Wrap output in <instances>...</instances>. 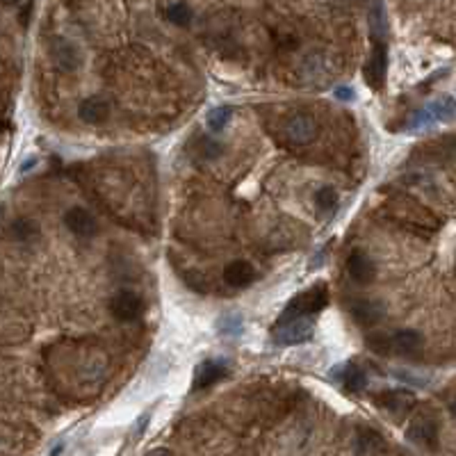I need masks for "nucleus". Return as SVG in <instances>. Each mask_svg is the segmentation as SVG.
<instances>
[{
  "mask_svg": "<svg viewBox=\"0 0 456 456\" xmlns=\"http://www.w3.org/2000/svg\"><path fill=\"white\" fill-rule=\"evenodd\" d=\"M329 306V288L327 283H315L304 292L294 294L288 301V306L281 313L278 320H290V317H315Z\"/></svg>",
  "mask_w": 456,
  "mask_h": 456,
  "instance_id": "nucleus-1",
  "label": "nucleus"
},
{
  "mask_svg": "<svg viewBox=\"0 0 456 456\" xmlns=\"http://www.w3.org/2000/svg\"><path fill=\"white\" fill-rule=\"evenodd\" d=\"M272 331H274V343L292 347L313 340L315 324L313 317H290V320H276Z\"/></svg>",
  "mask_w": 456,
  "mask_h": 456,
  "instance_id": "nucleus-2",
  "label": "nucleus"
},
{
  "mask_svg": "<svg viewBox=\"0 0 456 456\" xmlns=\"http://www.w3.org/2000/svg\"><path fill=\"white\" fill-rule=\"evenodd\" d=\"M452 119H454V98L441 96L413 114L409 128L411 130H427L431 126H436V123H445V121H452Z\"/></svg>",
  "mask_w": 456,
  "mask_h": 456,
  "instance_id": "nucleus-3",
  "label": "nucleus"
},
{
  "mask_svg": "<svg viewBox=\"0 0 456 456\" xmlns=\"http://www.w3.org/2000/svg\"><path fill=\"white\" fill-rule=\"evenodd\" d=\"M386 71H388V48L381 39H375L372 44V53L368 62L363 66V78L368 82V87L375 91H381L386 85Z\"/></svg>",
  "mask_w": 456,
  "mask_h": 456,
  "instance_id": "nucleus-4",
  "label": "nucleus"
},
{
  "mask_svg": "<svg viewBox=\"0 0 456 456\" xmlns=\"http://www.w3.org/2000/svg\"><path fill=\"white\" fill-rule=\"evenodd\" d=\"M110 313L119 322H135L144 313V299L137 292H130V290H119L110 299Z\"/></svg>",
  "mask_w": 456,
  "mask_h": 456,
  "instance_id": "nucleus-5",
  "label": "nucleus"
},
{
  "mask_svg": "<svg viewBox=\"0 0 456 456\" xmlns=\"http://www.w3.org/2000/svg\"><path fill=\"white\" fill-rule=\"evenodd\" d=\"M425 347V338L416 329H402L395 336L386 338L384 354H400V356H416Z\"/></svg>",
  "mask_w": 456,
  "mask_h": 456,
  "instance_id": "nucleus-6",
  "label": "nucleus"
},
{
  "mask_svg": "<svg viewBox=\"0 0 456 456\" xmlns=\"http://www.w3.org/2000/svg\"><path fill=\"white\" fill-rule=\"evenodd\" d=\"M347 272H349L354 283L359 285H370L377 278V265L363 249H354L349 253V258H347Z\"/></svg>",
  "mask_w": 456,
  "mask_h": 456,
  "instance_id": "nucleus-7",
  "label": "nucleus"
},
{
  "mask_svg": "<svg viewBox=\"0 0 456 456\" xmlns=\"http://www.w3.org/2000/svg\"><path fill=\"white\" fill-rule=\"evenodd\" d=\"M283 132L292 144H310L317 137V121L310 114H294L285 121Z\"/></svg>",
  "mask_w": 456,
  "mask_h": 456,
  "instance_id": "nucleus-8",
  "label": "nucleus"
},
{
  "mask_svg": "<svg viewBox=\"0 0 456 456\" xmlns=\"http://www.w3.org/2000/svg\"><path fill=\"white\" fill-rule=\"evenodd\" d=\"M226 375H228V361H223V359H208V361H203V363L196 365L192 388H194V391H203V388L214 386L217 381H221Z\"/></svg>",
  "mask_w": 456,
  "mask_h": 456,
  "instance_id": "nucleus-9",
  "label": "nucleus"
},
{
  "mask_svg": "<svg viewBox=\"0 0 456 456\" xmlns=\"http://www.w3.org/2000/svg\"><path fill=\"white\" fill-rule=\"evenodd\" d=\"M51 57H53V62H55L57 69L64 71V73L78 71V66H80L78 48L73 46L69 39H64V37H53L51 39Z\"/></svg>",
  "mask_w": 456,
  "mask_h": 456,
  "instance_id": "nucleus-10",
  "label": "nucleus"
},
{
  "mask_svg": "<svg viewBox=\"0 0 456 456\" xmlns=\"http://www.w3.org/2000/svg\"><path fill=\"white\" fill-rule=\"evenodd\" d=\"M352 317L356 320V324H361L365 329L379 324L386 317V304L377 299H356L349 306Z\"/></svg>",
  "mask_w": 456,
  "mask_h": 456,
  "instance_id": "nucleus-11",
  "label": "nucleus"
},
{
  "mask_svg": "<svg viewBox=\"0 0 456 456\" xmlns=\"http://www.w3.org/2000/svg\"><path fill=\"white\" fill-rule=\"evenodd\" d=\"M377 402L381 409H386L393 416H406L418 404V397L411 391H404V388H393V391L381 393Z\"/></svg>",
  "mask_w": 456,
  "mask_h": 456,
  "instance_id": "nucleus-12",
  "label": "nucleus"
},
{
  "mask_svg": "<svg viewBox=\"0 0 456 456\" xmlns=\"http://www.w3.org/2000/svg\"><path fill=\"white\" fill-rule=\"evenodd\" d=\"M64 223H66V228L78 237H91V235H96V230H98L94 214L85 208H80V205H73V208L64 212Z\"/></svg>",
  "mask_w": 456,
  "mask_h": 456,
  "instance_id": "nucleus-13",
  "label": "nucleus"
},
{
  "mask_svg": "<svg viewBox=\"0 0 456 456\" xmlns=\"http://www.w3.org/2000/svg\"><path fill=\"white\" fill-rule=\"evenodd\" d=\"M255 278H258V274H255L253 265L246 260H233L223 267V281H226V285L230 288H237V290L249 288V285H253Z\"/></svg>",
  "mask_w": 456,
  "mask_h": 456,
  "instance_id": "nucleus-14",
  "label": "nucleus"
},
{
  "mask_svg": "<svg viewBox=\"0 0 456 456\" xmlns=\"http://www.w3.org/2000/svg\"><path fill=\"white\" fill-rule=\"evenodd\" d=\"M78 117L80 121L89 123V126H98L110 117V103L101 96H89L78 105Z\"/></svg>",
  "mask_w": 456,
  "mask_h": 456,
  "instance_id": "nucleus-15",
  "label": "nucleus"
},
{
  "mask_svg": "<svg viewBox=\"0 0 456 456\" xmlns=\"http://www.w3.org/2000/svg\"><path fill=\"white\" fill-rule=\"evenodd\" d=\"M406 438L416 445H434L438 441V422L429 418H420L406 427Z\"/></svg>",
  "mask_w": 456,
  "mask_h": 456,
  "instance_id": "nucleus-16",
  "label": "nucleus"
},
{
  "mask_svg": "<svg viewBox=\"0 0 456 456\" xmlns=\"http://www.w3.org/2000/svg\"><path fill=\"white\" fill-rule=\"evenodd\" d=\"M388 450L384 436L370 427H361L356 434V452L359 454H384Z\"/></svg>",
  "mask_w": 456,
  "mask_h": 456,
  "instance_id": "nucleus-17",
  "label": "nucleus"
},
{
  "mask_svg": "<svg viewBox=\"0 0 456 456\" xmlns=\"http://www.w3.org/2000/svg\"><path fill=\"white\" fill-rule=\"evenodd\" d=\"M343 384L349 393H363L368 388V377L365 372L354 363H347L343 368Z\"/></svg>",
  "mask_w": 456,
  "mask_h": 456,
  "instance_id": "nucleus-18",
  "label": "nucleus"
},
{
  "mask_svg": "<svg viewBox=\"0 0 456 456\" xmlns=\"http://www.w3.org/2000/svg\"><path fill=\"white\" fill-rule=\"evenodd\" d=\"M10 233L14 239H19V242H32V239H37L39 233H41V228H39V223L37 221H32L28 217H23V219H16L12 223V228H10Z\"/></svg>",
  "mask_w": 456,
  "mask_h": 456,
  "instance_id": "nucleus-19",
  "label": "nucleus"
},
{
  "mask_svg": "<svg viewBox=\"0 0 456 456\" xmlns=\"http://www.w3.org/2000/svg\"><path fill=\"white\" fill-rule=\"evenodd\" d=\"M230 119H233V107H230V105H217L208 112L205 123H208V128L212 132H221V130H226Z\"/></svg>",
  "mask_w": 456,
  "mask_h": 456,
  "instance_id": "nucleus-20",
  "label": "nucleus"
},
{
  "mask_svg": "<svg viewBox=\"0 0 456 456\" xmlns=\"http://www.w3.org/2000/svg\"><path fill=\"white\" fill-rule=\"evenodd\" d=\"M315 208H317L322 214H333V210L338 208V192L331 185L320 187L315 192Z\"/></svg>",
  "mask_w": 456,
  "mask_h": 456,
  "instance_id": "nucleus-21",
  "label": "nucleus"
},
{
  "mask_svg": "<svg viewBox=\"0 0 456 456\" xmlns=\"http://www.w3.org/2000/svg\"><path fill=\"white\" fill-rule=\"evenodd\" d=\"M164 19L178 28H187L189 23H192V10H189L185 3H171L167 5V10H164Z\"/></svg>",
  "mask_w": 456,
  "mask_h": 456,
  "instance_id": "nucleus-22",
  "label": "nucleus"
},
{
  "mask_svg": "<svg viewBox=\"0 0 456 456\" xmlns=\"http://www.w3.org/2000/svg\"><path fill=\"white\" fill-rule=\"evenodd\" d=\"M370 28L375 39H381L386 35V10L384 0H372L370 3Z\"/></svg>",
  "mask_w": 456,
  "mask_h": 456,
  "instance_id": "nucleus-23",
  "label": "nucleus"
},
{
  "mask_svg": "<svg viewBox=\"0 0 456 456\" xmlns=\"http://www.w3.org/2000/svg\"><path fill=\"white\" fill-rule=\"evenodd\" d=\"M219 333L223 336H239L242 333V317L239 315H226L219 320Z\"/></svg>",
  "mask_w": 456,
  "mask_h": 456,
  "instance_id": "nucleus-24",
  "label": "nucleus"
},
{
  "mask_svg": "<svg viewBox=\"0 0 456 456\" xmlns=\"http://www.w3.org/2000/svg\"><path fill=\"white\" fill-rule=\"evenodd\" d=\"M333 96L338 98V101H343V103H354V101H356V91H354V87H347V85L336 87V89H333Z\"/></svg>",
  "mask_w": 456,
  "mask_h": 456,
  "instance_id": "nucleus-25",
  "label": "nucleus"
},
{
  "mask_svg": "<svg viewBox=\"0 0 456 456\" xmlns=\"http://www.w3.org/2000/svg\"><path fill=\"white\" fill-rule=\"evenodd\" d=\"M14 3H19V0H3V5H14Z\"/></svg>",
  "mask_w": 456,
  "mask_h": 456,
  "instance_id": "nucleus-26",
  "label": "nucleus"
}]
</instances>
